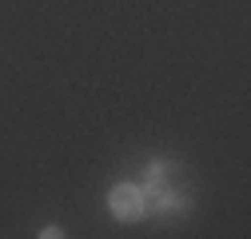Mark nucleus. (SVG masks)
I'll use <instances>...</instances> for the list:
<instances>
[{"label": "nucleus", "instance_id": "f257e3e1", "mask_svg": "<svg viewBox=\"0 0 251 239\" xmlns=\"http://www.w3.org/2000/svg\"><path fill=\"white\" fill-rule=\"evenodd\" d=\"M108 207L120 223H140L148 212H144V188L140 184H116L112 195H108Z\"/></svg>", "mask_w": 251, "mask_h": 239}, {"label": "nucleus", "instance_id": "f03ea898", "mask_svg": "<svg viewBox=\"0 0 251 239\" xmlns=\"http://www.w3.org/2000/svg\"><path fill=\"white\" fill-rule=\"evenodd\" d=\"M40 235H44V239H60V235H64V231H60V227H56V223H48V227H44V231H40Z\"/></svg>", "mask_w": 251, "mask_h": 239}]
</instances>
